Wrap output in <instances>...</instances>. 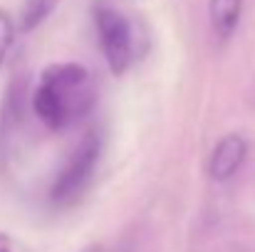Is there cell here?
Returning a JSON list of instances; mask_svg holds the SVG:
<instances>
[{"instance_id":"cell-1","label":"cell","mask_w":255,"mask_h":252,"mask_svg":"<svg viewBox=\"0 0 255 252\" xmlns=\"http://www.w3.org/2000/svg\"><path fill=\"white\" fill-rule=\"evenodd\" d=\"M97 104V84L92 72L77 65H50L35 86L32 109L50 129H70L82 121Z\"/></svg>"},{"instance_id":"cell-2","label":"cell","mask_w":255,"mask_h":252,"mask_svg":"<svg viewBox=\"0 0 255 252\" xmlns=\"http://www.w3.org/2000/svg\"><path fill=\"white\" fill-rule=\"evenodd\" d=\"M94 22H97L99 45L112 75H124L131 67V62L141 55L144 35L127 15H122L114 7H97Z\"/></svg>"},{"instance_id":"cell-3","label":"cell","mask_w":255,"mask_h":252,"mask_svg":"<svg viewBox=\"0 0 255 252\" xmlns=\"http://www.w3.org/2000/svg\"><path fill=\"white\" fill-rule=\"evenodd\" d=\"M102 154V141L99 136L92 131L80 141V146L72 151L67 166L62 168L50 188V198L57 205H67L72 200H77L82 193L87 190L94 170H97V161Z\"/></svg>"},{"instance_id":"cell-4","label":"cell","mask_w":255,"mask_h":252,"mask_svg":"<svg viewBox=\"0 0 255 252\" xmlns=\"http://www.w3.org/2000/svg\"><path fill=\"white\" fill-rule=\"evenodd\" d=\"M246 154H248V144H246L243 136H238V134L223 136L216 144L213 154H211V164H208L211 178L228 180L231 175H236L238 168L243 166V161H246Z\"/></svg>"},{"instance_id":"cell-5","label":"cell","mask_w":255,"mask_h":252,"mask_svg":"<svg viewBox=\"0 0 255 252\" xmlns=\"http://www.w3.org/2000/svg\"><path fill=\"white\" fill-rule=\"evenodd\" d=\"M241 12H243V0H211L208 15L213 32L221 40H228L241 22Z\"/></svg>"},{"instance_id":"cell-6","label":"cell","mask_w":255,"mask_h":252,"mask_svg":"<svg viewBox=\"0 0 255 252\" xmlns=\"http://www.w3.org/2000/svg\"><path fill=\"white\" fill-rule=\"evenodd\" d=\"M60 0H25L22 10H20V30L22 32H30L35 30L42 20L50 17V12L55 10Z\"/></svg>"},{"instance_id":"cell-7","label":"cell","mask_w":255,"mask_h":252,"mask_svg":"<svg viewBox=\"0 0 255 252\" xmlns=\"http://www.w3.org/2000/svg\"><path fill=\"white\" fill-rule=\"evenodd\" d=\"M12 40H15V22H12V17L5 10H0V65H2Z\"/></svg>"},{"instance_id":"cell-8","label":"cell","mask_w":255,"mask_h":252,"mask_svg":"<svg viewBox=\"0 0 255 252\" xmlns=\"http://www.w3.org/2000/svg\"><path fill=\"white\" fill-rule=\"evenodd\" d=\"M0 252H10V240L5 235H0Z\"/></svg>"},{"instance_id":"cell-9","label":"cell","mask_w":255,"mask_h":252,"mask_svg":"<svg viewBox=\"0 0 255 252\" xmlns=\"http://www.w3.org/2000/svg\"><path fill=\"white\" fill-rule=\"evenodd\" d=\"M82 252H99V248H87V250H82Z\"/></svg>"}]
</instances>
